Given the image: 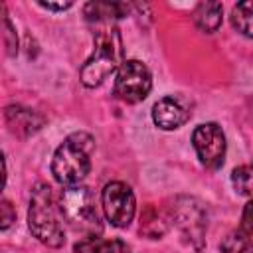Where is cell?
I'll list each match as a JSON object with an SVG mask.
<instances>
[{"label": "cell", "instance_id": "cell-8", "mask_svg": "<svg viewBox=\"0 0 253 253\" xmlns=\"http://www.w3.org/2000/svg\"><path fill=\"white\" fill-rule=\"evenodd\" d=\"M192 144L196 148V154L200 162L210 168L217 170L223 164L225 158V134L219 125L215 123H204L196 126L192 134Z\"/></svg>", "mask_w": 253, "mask_h": 253}, {"label": "cell", "instance_id": "cell-13", "mask_svg": "<svg viewBox=\"0 0 253 253\" xmlns=\"http://www.w3.org/2000/svg\"><path fill=\"white\" fill-rule=\"evenodd\" d=\"M221 12L223 6L219 2H202L194 12V22L202 32L213 34L221 26Z\"/></svg>", "mask_w": 253, "mask_h": 253}, {"label": "cell", "instance_id": "cell-18", "mask_svg": "<svg viewBox=\"0 0 253 253\" xmlns=\"http://www.w3.org/2000/svg\"><path fill=\"white\" fill-rule=\"evenodd\" d=\"M14 221H16V210H14L12 202L0 200V231L12 227Z\"/></svg>", "mask_w": 253, "mask_h": 253}, {"label": "cell", "instance_id": "cell-4", "mask_svg": "<svg viewBox=\"0 0 253 253\" xmlns=\"http://www.w3.org/2000/svg\"><path fill=\"white\" fill-rule=\"evenodd\" d=\"M59 210L67 225L75 231H81L85 237L101 233V217L95 206V198L85 186H67L61 192Z\"/></svg>", "mask_w": 253, "mask_h": 253}, {"label": "cell", "instance_id": "cell-20", "mask_svg": "<svg viewBox=\"0 0 253 253\" xmlns=\"http://www.w3.org/2000/svg\"><path fill=\"white\" fill-rule=\"evenodd\" d=\"M38 6L45 8V10H67L73 6V2H38Z\"/></svg>", "mask_w": 253, "mask_h": 253}, {"label": "cell", "instance_id": "cell-17", "mask_svg": "<svg viewBox=\"0 0 253 253\" xmlns=\"http://www.w3.org/2000/svg\"><path fill=\"white\" fill-rule=\"evenodd\" d=\"M231 182H233V188L243 194V196H249L251 194V168L247 164L243 166H237L233 172H231Z\"/></svg>", "mask_w": 253, "mask_h": 253}, {"label": "cell", "instance_id": "cell-7", "mask_svg": "<svg viewBox=\"0 0 253 253\" xmlns=\"http://www.w3.org/2000/svg\"><path fill=\"white\" fill-rule=\"evenodd\" d=\"M107 219L115 227H128L136 211V200L132 190L125 182H109L101 194Z\"/></svg>", "mask_w": 253, "mask_h": 253}, {"label": "cell", "instance_id": "cell-2", "mask_svg": "<svg viewBox=\"0 0 253 253\" xmlns=\"http://www.w3.org/2000/svg\"><path fill=\"white\" fill-rule=\"evenodd\" d=\"M123 63V42L117 28H103L95 34L93 53L83 63L79 79L85 87L101 85Z\"/></svg>", "mask_w": 253, "mask_h": 253}, {"label": "cell", "instance_id": "cell-16", "mask_svg": "<svg viewBox=\"0 0 253 253\" xmlns=\"http://www.w3.org/2000/svg\"><path fill=\"white\" fill-rule=\"evenodd\" d=\"M219 249L223 253H247L249 251V235L241 229H235L223 237L219 243Z\"/></svg>", "mask_w": 253, "mask_h": 253}, {"label": "cell", "instance_id": "cell-5", "mask_svg": "<svg viewBox=\"0 0 253 253\" xmlns=\"http://www.w3.org/2000/svg\"><path fill=\"white\" fill-rule=\"evenodd\" d=\"M168 221L180 231V235L196 249H202L206 229H208V211L202 202L196 198L180 196L172 202L166 211Z\"/></svg>", "mask_w": 253, "mask_h": 253}, {"label": "cell", "instance_id": "cell-14", "mask_svg": "<svg viewBox=\"0 0 253 253\" xmlns=\"http://www.w3.org/2000/svg\"><path fill=\"white\" fill-rule=\"evenodd\" d=\"M73 253H126V245L121 239H101L99 235H89L75 243Z\"/></svg>", "mask_w": 253, "mask_h": 253}, {"label": "cell", "instance_id": "cell-12", "mask_svg": "<svg viewBox=\"0 0 253 253\" xmlns=\"http://www.w3.org/2000/svg\"><path fill=\"white\" fill-rule=\"evenodd\" d=\"M128 14V4L123 2H89L85 6V16L91 22H109Z\"/></svg>", "mask_w": 253, "mask_h": 253}, {"label": "cell", "instance_id": "cell-6", "mask_svg": "<svg viewBox=\"0 0 253 253\" xmlns=\"http://www.w3.org/2000/svg\"><path fill=\"white\" fill-rule=\"evenodd\" d=\"M152 87V75L148 67L138 59H126L121 63L115 79V95L125 103L142 101Z\"/></svg>", "mask_w": 253, "mask_h": 253}, {"label": "cell", "instance_id": "cell-3", "mask_svg": "<svg viewBox=\"0 0 253 253\" xmlns=\"http://www.w3.org/2000/svg\"><path fill=\"white\" fill-rule=\"evenodd\" d=\"M28 225H30V231L34 233V237L47 247H61L65 241L63 227H61L59 217L53 208L51 188L43 182L36 184L32 190L30 210H28Z\"/></svg>", "mask_w": 253, "mask_h": 253}, {"label": "cell", "instance_id": "cell-10", "mask_svg": "<svg viewBox=\"0 0 253 253\" xmlns=\"http://www.w3.org/2000/svg\"><path fill=\"white\" fill-rule=\"evenodd\" d=\"M6 123L10 126V130L18 136H30L36 130L42 128L43 125V117H40L36 111L22 107V105H10L6 109Z\"/></svg>", "mask_w": 253, "mask_h": 253}, {"label": "cell", "instance_id": "cell-15", "mask_svg": "<svg viewBox=\"0 0 253 253\" xmlns=\"http://www.w3.org/2000/svg\"><path fill=\"white\" fill-rule=\"evenodd\" d=\"M251 14H253V4L247 2H239L233 12H231V24L237 32H241L245 38H251Z\"/></svg>", "mask_w": 253, "mask_h": 253}, {"label": "cell", "instance_id": "cell-1", "mask_svg": "<svg viewBox=\"0 0 253 253\" xmlns=\"http://www.w3.org/2000/svg\"><path fill=\"white\" fill-rule=\"evenodd\" d=\"M95 140L87 132L69 134L55 150L51 160V174L61 186H77L91 170V154Z\"/></svg>", "mask_w": 253, "mask_h": 253}, {"label": "cell", "instance_id": "cell-9", "mask_svg": "<svg viewBox=\"0 0 253 253\" xmlns=\"http://www.w3.org/2000/svg\"><path fill=\"white\" fill-rule=\"evenodd\" d=\"M188 119H190V109L186 107V103L182 99H178L174 95L162 97L152 107V121L162 130H174V128L182 126Z\"/></svg>", "mask_w": 253, "mask_h": 253}, {"label": "cell", "instance_id": "cell-21", "mask_svg": "<svg viewBox=\"0 0 253 253\" xmlns=\"http://www.w3.org/2000/svg\"><path fill=\"white\" fill-rule=\"evenodd\" d=\"M6 186V162H4V154L0 152V192Z\"/></svg>", "mask_w": 253, "mask_h": 253}, {"label": "cell", "instance_id": "cell-19", "mask_svg": "<svg viewBox=\"0 0 253 253\" xmlns=\"http://www.w3.org/2000/svg\"><path fill=\"white\" fill-rule=\"evenodd\" d=\"M251 202L245 204V210H243V223H241V231H245L247 235H251Z\"/></svg>", "mask_w": 253, "mask_h": 253}, {"label": "cell", "instance_id": "cell-22", "mask_svg": "<svg viewBox=\"0 0 253 253\" xmlns=\"http://www.w3.org/2000/svg\"><path fill=\"white\" fill-rule=\"evenodd\" d=\"M247 253H249V251H247Z\"/></svg>", "mask_w": 253, "mask_h": 253}, {"label": "cell", "instance_id": "cell-11", "mask_svg": "<svg viewBox=\"0 0 253 253\" xmlns=\"http://www.w3.org/2000/svg\"><path fill=\"white\" fill-rule=\"evenodd\" d=\"M170 227L166 211H160L156 206L148 204L140 213V233L150 239H160Z\"/></svg>", "mask_w": 253, "mask_h": 253}]
</instances>
